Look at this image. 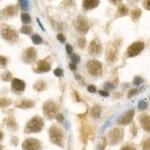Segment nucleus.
<instances>
[{
    "mask_svg": "<svg viewBox=\"0 0 150 150\" xmlns=\"http://www.w3.org/2000/svg\"><path fill=\"white\" fill-rule=\"evenodd\" d=\"M53 74H54L55 76H56L57 77H60L62 76V74H63V70L60 68H57L53 71Z\"/></svg>",
    "mask_w": 150,
    "mask_h": 150,
    "instance_id": "obj_41",
    "label": "nucleus"
},
{
    "mask_svg": "<svg viewBox=\"0 0 150 150\" xmlns=\"http://www.w3.org/2000/svg\"><path fill=\"white\" fill-rule=\"evenodd\" d=\"M58 111L57 104L53 100H48L43 104V112L49 120H52L56 116Z\"/></svg>",
    "mask_w": 150,
    "mask_h": 150,
    "instance_id": "obj_6",
    "label": "nucleus"
},
{
    "mask_svg": "<svg viewBox=\"0 0 150 150\" xmlns=\"http://www.w3.org/2000/svg\"><path fill=\"white\" fill-rule=\"evenodd\" d=\"M121 150H137L134 146L131 144H126L121 148Z\"/></svg>",
    "mask_w": 150,
    "mask_h": 150,
    "instance_id": "obj_44",
    "label": "nucleus"
},
{
    "mask_svg": "<svg viewBox=\"0 0 150 150\" xmlns=\"http://www.w3.org/2000/svg\"><path fill=\"white\" fill-rule=\"evenodd\" d=\"M11 141L12 144L16 146H17V144H18L19 140H18V138H17V137L13 136V137H11Z\"/></svg>",
    "mask_w": 150,
    "mask_h": 150,
    "instance_id": "obj_51",
    "label": "nucleus"
},
{
    "mask_svg": "<svg viewBox=\"0 0 150 150\" xmlns=\"http://www.w3.org/2000/svg\"><path fill=\"white\" fill-rule=\"evenodd\" d=\"M8 64V59L6 56L0 55V68H5Z\"/></svg>",
    "mask_w": 150,
    "mask_h": 150,
    "instance_id": "obj_31",
    "label": "nucleus"
},
{
    "mask_svg": "<svg viewBox=\"0 0 150 150\" xmlns=\"http://www.w3.org/2000/svg\"><path fill=\"white\" fill-rule=\"evenodd\" d=\"M103 47L101 42L97 38L92 40L89 44V53L92 56H98L102 53Z\"/></svg>",
    "mask_w": 150,
    "mask_h": 150,
    "instance_id": "obj_14",
    "label": "nucleus"
},
{
    "mask_svg": "<svg viewBox=\"0 0 150 150\" xmlns=\"http://www.w3.org/2000/svg\"><path fill=\"white\" fill-rule=\"evenodd\" d=\"M13 101L11 98H0V108H6L8 106L11 105Z\"/></svg>",
    "mask_w": 150,
    "mask_h": 150,
    "instance_id": "obj_28",
    "label": "nucleus"
},
{
    "mask_svg": "<svg viewBox=\"0 0 150 150\" xmlns=\"http://www.w3.org/2000/svg\"><path fill=\"white\" fill-rule=\"evenodd\" d=\"M110 3H112L113 5H116V6H119L120 5L122 4L123 0H109Z\"/></svg>",
    "mask_w": 150,
    "mask_h": 150,
    "instance_id": "obj_48",
    "label": "nucleus"
},
{
    "mask_svg": "<svg viewBox=\"0 0 150 150\" xmlns=\"http://www.w3.org/2000/svg\"><path fill=\"white\" fill-rule=\"evenodd\" d=\"M71 60L73 63L78 64L80 62V56L79 55L76 54V53H74L71 56Z\"/></svg>",
    "mask_w": 150,
    "mask_h": 150,
    "instance_id": "obj_38",
    "label": "nucleus"
},
{
    "mask_svg": "<svg viewBox=\"0 0 150 150\" xmlns=\"http://www.w3.org/2000/svg\"><path fill=\"white\" fill-rule=\"evenodd\" d=\"M137 108L140 111H144L148 108V104L144 100H141L139 101L138 104H137Z\"/></svg>",
    "mask_w": 150,
    "mask_h": 150,
    "instance_id": "obj_34",
    "label": "nucleus"
},
{
    "mask_svg": "<svg viewBox=\"0 0 150 150\" xmlns=\"http://www.w3.org/2000/svg\"><path fill=\"white\" fill-rule=\"evenodd\" d=\"M5 124L7 125V128L11 131H16L18 129V125H17V122L14 119L13 116H8L5 120Z\"/></svg>",
    "mask_w": 150,
    "mask_h": 150,
    "instance_id": "obj_20",
    "label": "nucleus"
},
{
    "mask_svg": "<svg viewBox=\"0 0 150 150\" xmlns=\"http://www.w3.org/2000/svg\"><path fill=\"white\" fill-rule=\"evenodd\" d=\"M124 137V130L121 128H115L108 133V141L110 144L114 146L120 143Z\"/></svg>",
    "mask_w": 150,
    "mask_h": 150,
    "instance_id": "obj_5",
    "label": "nucleus"
},
{
    "mask_svg": "<svg viewBox=\"0 0 150 150\" xmlns=\"http://www.w3.org/2000/svg\"><path fill=\"white\" fill-rule=\"evenodd\" d=\"M140 145L143 150H150V137H146L144 139Z\"/></svg>",
    "mask_w": 150,
    "mask_h": 150,
    "instance_id": "obj_30",
    "label": "nucleus"
},
{
    "mask_svg": "<svg viewBox=\"0 0 150 150\" xmlns=\"http://www.w3.org/2000/svg\"><path fill=\"white\" fill-rule=\"evenodd\" d=\"M143 82H144V80H143V77H140V76H136L133 80V84L136 86L141 85Z\"/></svg>",
    "mask_w": 150,
    "mask_h": 150,
    "instance_id": "obj_36",
    "label": "nucleus"
},
{
    "mask_svg": "<svg viewBox=\"0 0 150 150\" xmlns=\"http://www.w3.org/2000/svg\"><path fill=\"white\" fill-rule=\"evenodd\" d=\"M37 21H38V25H40V26H41V29H42L43 31H45V29H44V27H43V25L41 23V22H40V21L38 20V19H37Z\"/></svg>",
    "mask_w": 150,
    "mask_h": 150,
    "instance_id": "obj_54",
    "label": "nucleus"
},
{
    "mask_svg": "<svg viewBox=\"0 0 150 150\" xmlns=\"http://www.w3.org/2000/svg\"><path fill=\"white\" fill-rule=\"evenodd\" d=\"M2 79L5 82H8L12 80V74L9 71H5L2 74Z\"/></svg>",
    "mask_w": 150,
    "mask_h": 150,
    "instance_id": "obj_32",
    "label": "nucleus"
},
{
    "mask_svg": "<svg viewBox=\"0 0 150 150\" xmlns=\"http://www.w3.org/2000/svg\"><path fill=\"white\" fill-rule=\"evenodd\" d=\"M134 116V110H129L121 116H120L117 120L118 124L122 125H127L130 124L133 121Z\"/></svg>",
    "mask_w": 150,
    "mask_h": 150,
    "instance_id": "obj_16",
    "label": "nucleus"
},
{
    "mask_svg": "<svg viewBox=\"0 0 150 150\" xmlns=\"http://www.w3.org/2000/svg\"><path fill=\"white\" fill-rule=\"evenodd\" d=\"M100 4V0H83V8L86 11L95 9Z\"/></svg>",
    "mask_w": 150,
    "mask_h": 150,
    "instance_id": "obj_19",
    "label": "nucleus"
},
{
    "mask_svg": "<svg viewBox=\"0 0 150 150\" xmlns=\"http://www.w3.org/2000/svg\"><path fill=\"white\" fill-rule=\"evenodd\" d=\"M106 145H107V140H106L105 137H103L101 143H100V144L98 146V150H104Z\"/></svg>",
    "mask_w": 150,
    "mask_h": 150,
    "instance_id": "obj_42",
    "label": "nucleus"
},
{
    "mask_svg": "<svg viewBox=\"0 0 150 150\" xmlns=\"http://www.w3.org/2000/svg\"><path fill=\"white\" fill-rule=\"evenodd\" d=\"M45 127V122L41 116H35L33 117L26 123L24 132L26 134L38 133Z\"/></svg>",
    "mask_w": 150,
    "mask_h": 150,
    "instance_id": "obj_1",
    "label": "nucleus"
},
{
    "mask_svg": "<svg viewBox=\"0 0 150 150\" xmlns=\"http://www.w3.org/2000/svg\"><path fill=\"white\" fill-rule=\"evenodd\" d=\"M35 101H33V100L23 98L22 100H19V101H16L14 103V106H15L16 108H20V109L26 110L34 108L35 106Z\"/></svg>",
    "mask_w": 150,
    "mask_h": 150,
    "instance_id": "obj_17",
    "label": "nucleus"
},
{
    "mask_svg": "<svg viewBox=\"0 0 150 150\" xmlns=\"http://www.w3.org/2000/svg\"><path fill=\"white\" fill-rule=\"evenodd\" d=\"M101 108L98 104L94 105L90 110L91 116L94 119H99L101 116Z\"/></svg>",
    "mask_w": 150,
    "mask_h": 150,
    "instance_id": "obj_23",
    "label": "nucleus"
},
{
    "mask_svg": "<svg viewBox=\"0 0 150 150\" xmlns=\"http://www.w3.org/2000/svg\"><path fill=\"white\" fill-rule=\"evenodd\" d=\"M98 93L100 94L101 96H103V97H108V96H110L109 92H108V91L103 90V89H101V90H99Z\"/></svg>",
    "mask_w": 150,
    "mask_h": 150,
    "instance_id": "obj_50",
    "label": "nucleus"
},
{
    "mask_svg": "<svg viewBox=\"0 0 150 150\" xmlns=\"http://www.w3.org/2000/svg\"><path fill=\"white\" fill-rule=\"evenodd\" d=\"M120 46L117 40L114 41L111 46L108 48L106 51V59L109 63H113L118 59V47Z\"/></svg>",
    "mask_w": 150,
    "mask_h": 150,
    "instance_id": "obj_9",
    "label": "nucleus"
},
{
    "mask_svg": "<svg viewBox=\"0 0 150 150\" xmlns=\"http://www.w3.org/2000/svg\"><path fill=\"white\" fill-rule=\"evenodd\" d=\"M145 47V44L143 41H137L132 43L126 50V56L128 58H133L138 56Z\"/></svg>",
    "mask_w": 150,
    "mask_h": 150,
    "instance_id": "obj_7",
    "label": "nucleus"
},
{
    "mask_svg": "<svg viewBox=\"0 0 150 150\" xmlns=\"http://www.w3.org/2000/svg\"><path fill=\"white\" fill-rule=\"evenodd\" d=\"M87 90L91 93H95L96 92V87L93 85H89L87 87Z\"/></svg>",
    "mask_w": 150,
    "mask_h": 150,
    "instance_id": "obj_49",
    "label": "nucleus"
},
{
    "mask_svg": "<svg viewBox=\"0 0 150 150\" xmlns=\"http://www.w3.org/2000/svg\"><path fill=\"white\" fill-rule=\"evenodd\" d=\"M65 50H66L67 53L69 55L72 54V53H73V47H72V46L71 45H69V44H67L66 46H65Z\"/></svg>",
    "mask_w": 150,
    "mask_h": 150,
    "instance_id": "obj_46",
    "label": "nucleus"
},
{
    "mask_svg": "<svg viewBox=\"0 0 150 150\" xmlns=\"http://www.w3.org/2000/svg\"><path fill=\"white\" fill-rule=\"evenodd\" d=\"M142 15V10L139 8H134L130 12V16L132 21L134 23H137L140 21V17Z\"/></svg>",
    "mask_w": 150,
    "mask_h": 150,
    "instance_id": "obj_21",
    "label": "nucleus"
},
{
    "mask_svg": "<svg viewBox=\"0 0 150 150\" xmlns=\"http://www.w3.org/2000/svg\"><path fill=\"white\" fill-rule=\"evenodd\" d=\"M89 129L90 128H88L87 125H83L82 127V129H81V134H82V140H83L84 143H86L87 139H88V137L89 136Z\"/></svg>",
    "mask_w": 150,
    "mask_h": 150,
    "instance_id": "obj_26",
    "label": "nucleus"
},
{
    "mask_svg": "<svg viewBox=\"0 0 150 150\" xmlns=\"http://www.w3.org/2000/svg\"><path fill=\"white\" fill-rule=\"evenodd\" d=\"M50 69H51V65L46 59H41L38 61L36 62L35 67L33 68L34 72L37 74L46 73V72L50 71Z\"/></svg>",
    "mask_w": 150,
    "mask_h": 150,
    "instance_id": "obj_15",
    "label": "nucleus"
},
{
    "mask_svg": "<svg viewBox=\"0 0 150 150\" xmlns=\"http://www.w3.org/2000/svg\"><path fill=\"white\" fill-rule=\"evenodd\" d=\"M75 28L80 34H86L89 30V24L88 21L83 16L80 15L75 21Z\"/></svg>",
    "mask_w": 150,
    "mask_h": 150,
    "instance_id": "obj_8",
    "label": "nucleus"
},
{
    "mask_svg": "<svg viewBox=\"0 0 150 150\" xmlns=\"http://www.w3.org/2000/svg\"><path fill=\"white\" fill-rule=\"evenodd\" d=\"M33 88H34L35 90H36L37 92H43L44 90H45L47 88V83L43 81V80H40V81H38L35 83L33 85Z\"/></svg>",
    "mask_w": 150,
    "mask_h": 150,
    "instance_id": "obj_24",
    "label": "nucleus"
},
{
    "mask_svg": "<svg viewBox=\"0 0 150 150\" xmlns=\"http://www.w3.org/2000/svg\"><path fill=\"white\" fill-rule=\"evenodd\" d=\"M21 19L23 23L25 24V25H28V24H29L32 22V17H31L30 14L27 13V12L22 13L21 14Z\"/></svg>",
    "mask_w": 150,
    "mask_h": 150,
    "instance_id": "obj_25",
    "label": "nucleus"
},
{
    "mask_svg": "<svg viewBox=\"0 0 150 150\" xmlns=\"http://www.w3.org/2000/svg\"><path fill=\"white\" fill-rule=\"evenodd\" d=\"M0 150H3V146L2 145H0Z\"/></svg>",
    "mask_w": 150,
    "mask_h": 150,
    "instance_id": "obj_56",
    "label": "nucleus"
},
{
    "mask_svg": "<svg viewBox=\"0 0 150 150\" xmlns=\"http://www.w3.org/2000/svg\"><path fill=\"white\" fill-rule=\"evenodd\" d=\"M74 98L76 99V101H81V99H80V96H79L78 93H77L76 91H74Z\"/></svg>",
    "mask_w": 150,
    "mask_h": 150,
    "instance_id": "obj_53",
    "label": "nucleus"
},
{
    "mask_svg": "<svg viewBox=\"0 0 150 150\" xmlns=\"http://www.w3.org/2000/svg\"><path fill=\"white\" fill-rule=\"evenodd\" d=\"M143 7L147 11H150V0H143Z\"/></svg>",
    "mask_w": 150,
    "mask_h": 150,
    "instance_id": "obj_43",
    "label": "nucleus"
},
{
    "mask_svg": "<svg viewBox=\"0 0 150 150\" xmlns=\"http://www.w3.org/2000/svg\"><path fill=\"white\" fill-rule=\"evenodd\" d=\"M26 89V83L18 78H13L11 80V92L17 95H21Z\"/></svg>",
    "mask_w": 150,
    "mask_h": 150,
    "instance_id": "obj_12",
    "label": "nucleus"
},
{
    "mask_svg": "<svg viewBox=\"0 0 150 150\" xmlns=\"http://www.w3.org/2000/svg\"><path fill=\"white\" fill-rule=\"evenodd\" d=\"M139 121L142 128L145 131L150 132V116L148 114H142L139 116Z\"/></svg>",
    "mask_w": 150,
    "mask_h": 150,
    "instance_id": "obj_18",
    "label": "nucleus"
},
{
    "mask_svg": "<svg viewBox=\"0 0 150 150\" xmlns=\"http://www.w3.org/2000/svg\"><path fill=\"white\" fill-rule=\"evenodd\" d=\"M68 66H69V68H70V69L71 71H75L76 69H77V64L73 63L72 62H69V64H68Z\"/></svg>",
    "mask_w": 150,
    "mask_h": 150,
    "instance_id": "obj_52",
    "label": "nucleus"
},
{
    "mask_svg": "<svg viewBox=\"0 0 150 150\" xmlns=\"http://www.w3.org/2000/svg\"><path fill=\"white\" fill-rule=\"evenodd\" d=\"M20 6L21 10L27 11L29 8V4L28 0H20Z\"/></svg>",
    "mask_w": 150,
    "mask_h": 150,
    "instance_id": "obj_33",
    "label": "nucleus"
},
{
    "mask_svg": "<svg viewBox=\"0 0 150 150\" xmlns=\"http://www.w3.org/2000/svg\"><path fill=\"white\" fill-rule=\"evenodd\" d=\"M50 139L51 142L59 146H62V140H63V132L60 128L56 125H53L49 129Z\"/></svg>",
    "mask_w": 150,
    "mask_h": 150,
    "instance_id": "obj_4",
    "label": "nucleus"
},
{
    "mask_svg": "<svg viewBox=\"0 0 150 150\" xmlns=\"http://www.w3.org/2000/svg\"><path fill=\"white\" fill-rule=\"evenodd\" d=\"M19 8L17 5H8L7 7L0 11V18L1 19H8L14 17L18 14Z\"/></svg>",
    "mask_w": 150,
    "mask_h": 150,
    "instance_id": "obj_11",
    "label": "nucleus"
},
{
    "mask_svg": "<svg viewBox=\"0 0 150 150\" xmlns=\"http://www.w3.org/2000/svg\"><path fill=\"white\" fill-rule=\"evenodd\" d=\"M56 38H57V39H58V41H59V42L64 43L65 41V36L63 35V34H62V33H59V34L57 35V36H56Z\"/></svg>",
    "mask_w": 150,
    "mask_h": 150,
    "instance_id": "obj_47",
    "label": "nucleus"
},
{
    "mask_svg": "<svg viewBox=\"0 0 150 150\" xmlns=\"http://www.w3.org/2000/svg\"><path fill=\"white\" fill-rule=\"evenodd\" d=\"M128 13H129V8H128V6L124 5V4H121L118 6L116 15L117 17H125V16L128 15Z\"/></svg>",
    "mask_w": 150,
    "mask_h": 150,
    "instance_id": "obj_22",
    "label": "nucleus"
},
{
    "mask_svg": "<svg viewBox=\"0 0 150 150\" xmlns=\"http://www.w3.org/2000/svg\"><path fill=\"white\" fill-rule=\"evenodd\" d=\"M104 90L106 91H112L115 89V86L111 82H105L104 83Z\"/></svg>",
    "mask_w": 150,
    "mask_h": 150,
    "instance_id": "obj_37",
    "label": "nucleus"
},
{
    "mask_svg": "<svg viewBox=\"0 0 150 150\" xmlns=\"http://www.w3.org/2000/svg\"><path fill=\"white\" fill-rule=\"evenodd\" d=\"M31 39H32V42L33 43V45H39L43 43V38H41V36L38 34H33Z\"/></svg>",
    "mask_w": 150,
    "mask_h": 150,
    "instance_id": "obj_27",
    "label": "nucleus"
},
{
    "mask_svg": "<svg viewBox=\"0 0 150 150\" xmlns=\"http://www.w3.org/2000/svg\"><path fill=\"white\" fill-rule=\"evenodd\" d=\"M37 59V50L33 47H28L22 54V60L26 64L33 63Z\"/></svg>",
    "mask_w": 150,
    "mask_h": 150,
    "instance_id": "obj_10",
    "label": "nucleus"
},
{
    "mask_svg": "<svg viewBox=\"0 0 150 150\" xmlns=\"http://www.w3.org/2000/svg\"><path fill=\"white\" fill-rule=\"evenodd\" d=\"M138 93V89H132L128 92V98H131L132 97H134V96H136L137 94Z\"/></svg>",
    "mask_w": 150,
    "mask_h": 150,
    "instance_id": "obj_40",
    "label": "nucleus"
},
{
    "mask_svg": "<svg viewBox=\"0 0 150 150\" xmlns=\"http://www.w3.org/2000/svg\"><path fill=\"white\" fill-rule=\"evenodd\" d=\"M86 66L89 73L93 77H100L102 74L103 65L101 62L96 59L89 60L86 62Z\"/></svg>",
    "mask_w": 150,
    "mask_h": 150,
    "instance_id": "obj_3",
    "label": "nucleus"
},
{
    "mask_svg": "<svg viewBox=\"0 0 150 150\" xmlns=\"http://www.w3.org/2000/svg\"><path fill=\"white\" fill-rule=\"evenodd\" d=\"M3 137H4V134H3V132H2V131H0V142L2 141V139H3Z\"/></svg>",
    "mask_w": 150,
    "mask_h": 150,
    "instance_id": "obj_55",
    "label": "nucleus"
},
{
    "mask_svg": "<svg viewBox=\"0 0 150 150\" xmlns=\"http://www.w3.org/2000/svg\"><path fill=\"white\" fill-rule=\"evenodd\" d=\"M77 44H78L79 47L81 48V49H84L86 47V38H79L78 41H77Z\"/></svg>",
    "mask_w": 150,
    "mask_h": 150,
    "instance_id": "obj_35",
    "label": "nucleus"
},
{
    "mask_svg": "<svg viewBox=\"0 0 150 150\" xmlns=\"http://www.w3.org/2000/svg\"><path fill=\"white\" fill-rule=\"evenodd\" d=\"M55 117H56V121L58 122H59V123L63 122V121H64L63 114H62V113H58V114L56 115V116H55Z\"/></svg>",
    "mask_w": 150,
    "mask_h": 150,
    "instance_id": "obj_45",
    "label": "nucleus"
},
{
    "mask_svg": "<svg viewBox=\"0 0 150 150\" xmlns=\"http://www.w3.org/2000/svg\"><path fill=\"white\" fill-rule=\"evenodd\" d=\"M21 33L23 35H29L33 33V28L29 25H23L21 28Z\"/></svg>",
    "mask_w": 150,
    "mask_h": 150,
    "instance_id": "obj_29",
    "label": "nucleus"
},
{
    "mask_svg": "<svg viewBox=\"0 0 150 150\" xmlns=\"http://www.w3.org/2000/svg\"><path fill=\"white\" fill-rule=\"evenodd\" d=\"M131 133L134 137H136L137 134V128L136 124H134V122L132 123L131 125Z\"/></svg>",
    "mask_w": 150,
    "mask_h": 150,
    "instance_id": "obj_39",
    "label": "nucleus"
},
{
    "mask_svg": "<svg viewBox=\"0 0 150 150\" xmlns=\"http://www.w3.org/2000/svg\"><path fill=\"white\" fill-rule=\"evenodd\" d=\"M22 148L23 150H41V143L37 139L28 138L23 141Z\"/></svg>",
    "mask_w": 150,
    "mask_h": 150,
    "instance_id": "obj_13",
    "label": "nucleus"
},
{
    "mask_svg": "<svg viewBox=\"0 0 150 150\" xmlns=\"http://www.w3.org/2000/svg\"><path fill=\"white\" fill-rule=\"evenodd\" d=\"M0 35L4 40L10 44H14L19 39V35L17 31L8 25L2 24L0 26Z\"/></svg>",
    "mask_w": 150,
    "mask_h": 150,
    "instance_id": "obj_2",
    "label": "nucleus"
}]
</instances>
